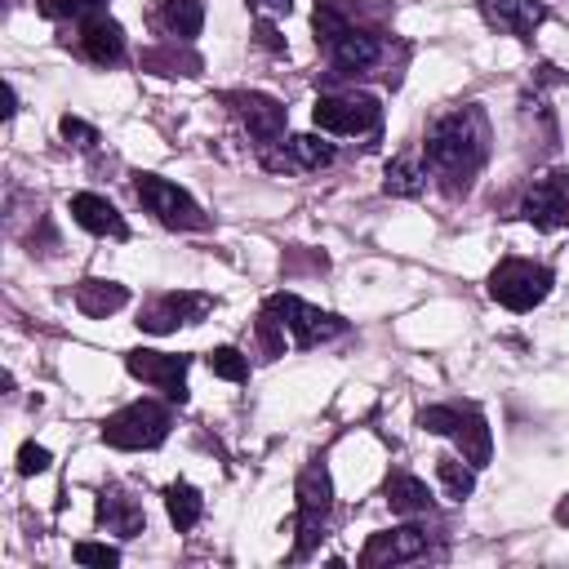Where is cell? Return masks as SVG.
I'll return each instance as SVG.
<instances>
[{
	"label": "cell",
	"mask_w": 569,
	"mask_h": 569,
	"mask_svg": "<svg viewBox=\"0 0 569 569\" xmlns=\"http://www.w3.org/2000/svg\"><path fill=\"white\" fill-rule=\"evenodd\" d=\"M485 142H489V133H485L480 107H458V111L440 116V120L427 129V164H431L436 178H445L449 191H458V187H467L471 173L480 169Z\"/></svg>",
	"instance_id": "6da1fadb"
},
{
	"label": "cell",
	"mask_w": 569,
	"mask_h": 569,
	"mask_svg": "<svg viewBox=\"0 0 569 569\" xmlns=\"http://www.w3.org/2000/svg\"><path fill=\"white\" fill-rule=\"evenodd\" d=\"M262 311L276 320V329H280V333H289V338H293V347H320V342H329V338H338V333L347 329V320H342V316L320 311V307L302 302L298 293H271Z\"/></svg>",
	"instance_id": "7a4b0ae2"
},
{
	"label": "cell",
	"mask_w": 569,
	"mask_h": 569,
	"mask_svg": "<svg viewBox=\"0 0 569 569\" xmlns=\"http://www.w3.org/2000/svg\"><path fill=\"white\" fill-rule=\"evenodd\" d=\"M418 422L427 427V431H436V436H449L458 449H462V458L471 462V467H485L489 462V427H485V413L476 409V405H431V409H422L418 413Z\"/></svg>",
	"instance_id": "3957f363"
},
{
	"label": "cell",
	"mask_w": 569,
	"mask_h": 569,
	"mask_svg": "<svg viewBox=\"0 0 569 569\" xmlns=\"http://www.w3.org/2000/svg\"><path fill=\"white\" fill-rule=\"evenodd\" d=\"M551 293V271L525 258H502L489 271V298L502 302L507 311H533Z\"/></svg>",
	"instance_id": "277c9868"
},
{
	"label": "cell",
	"mask_w": 569,
	"mask_h": 569,
	"mask_svg": "<svg viewBox=\"0 0 569 569\" xmlns=\"http://www.w3.org/2000/svg\"><path fill=\"white\" fill-rule=\"evenodd\" d=\"M169 409L156 405V400H133L124 405L120 413H111L102 422V440L111 449H156L164 436H169Z\"/></svg>",
	"instance_id": "5b68a950"
},
{
	"label": "cell",
	"mask_w": 569,
	"mask_h": 569,
	"mask_svg": "<svg viewBox=\"0 0 569 569\" xmlns=\"http://www.w3.org/2000/svg\"><path fill=\"white\" fill-rule=\"evenodd\" d=\"M133 191H138V200H142L164 227H173V231H200V227H209V218L200 213V204H196L178 182H169V178L138 173Z\"/></svg>",
	"instance_id": "8992f818"
},
{
	"label": "cell",
	"mask_w": 569,
	"mask_h": 569,
	"mask_svg": "<svg viewBox=\"0 0 569 569\" xmlns=\"http://www.w3.org/2000/svg\"><path fill=\"white\" fill-rule=\"evenodd\" d=\"M329 502H333V485H329V471L325 467H307L298 476V547H293V560H307L325 520H329Z\"/></svg>",
	"instance_id": "52a82bcc"
},
{
	"label": "cell",
	"mask_w": 569,
	"mask_h": 569,
	"mask_svg": "<svg viewBox=\"0 0 569 569\" xmlns=\"http://www.w3.org/2000/svg\"><path fill=\"white\" fill-rule=\"evenodd\" d=\"M378 116H382V107L369 93H325L311 107V120L325 133H369V129H378Z\"/></svg>",
	"instance_id": "ba28073f"
},
{
	"label": "cell",
	"mask_w": 569,
	"mask_h": 569,
	"mask_svg": "<svg viewBox=\"0 0 569 569\" xmlns=\"http://www.w3.org/2000/svg\"><path fill=\"white\" fill-rule=\"evenodd\" d=\"M329 160H333V147L316 133H289L262 147V169L271 173H311V169H325Z\"/></svg>",
	"instance_id": "9c48e42d"
},
{
	"label": "cell",
	"mask_w": 569,
	"mask_h": 569,
	"mask_svg": "<svg viewBox=\"0 0 569 569\" xmlns=\"http://www.w3.org/2000/svg\"><path fill=\"white\" fill-rule=\"evenodd\" d=\"M187 365L191 356H169V351H129L124 356V369L151 387H160L169 400H187Z\"/></svg>",
	"instance_id": "30bf717a"
},
{
	"label": "cell",
	"mask_w": 569,
	"mask_h": 569,
	"mask_svg": "<svg viewBox=\"0 0 569 569\" xmlns=\"http://www.w3.org/2000/svg\"><path fill=\"white\" fill-rule=\"evenodd\" d=\"M520 218L551 231V227H565L569 222V173H547L538 178L525 200H520Z\"/></svg>",
	"instance_id": "8fae6325"
},
{
	"label": "cell",
	"mask_w": 569,
	"mask_h": 569,
	"mask_svg": "<svg viewBox=\"0 0 569 569\" xmlns=\"http://www.w3.org/2000/svg\"><path fill=\"white\" fill-rule=\"evenodd\" d=\"M227 102H231V111L244 120V129H249V138H253L258 147H271V142L284 138L289 116H284V107H280L271 93H227Z\"/></svg>",
	"instance_id": "7c38bea8"
},
{
	"label": "cell",
	"mask_w": 569,
	"mask_h": 569,
	"mask_svg": "<svg viewBox=\"0 0 569 569\" xmlns=\"http://www.w3.org/2000/svg\"><path fill=\"white\" fill-rule=\"evenodd\" d=\"M209 307H213V298L178 289V293H160L151 307H142L138 325H142L147 333H173L178 325H191V320H200Z\"/></svg>",
	"instance_id": "4fadbf2b"
},
{
	"label": "cell",
	"mask_w": 569,
	"mask_h": 569,
	"mask_svg": "<svg viewBox=\"0 0 569 569\" xmlns=\"http://www.w3.org/2000/svg\"><path fill=\"white\" fill-rule=\"evenodd\" d=\"M427 551V533L418 525H400V529H382L365 542L360 551V565L365 569H378V565H405V560H418Z\"/></svg>",
	"instance_id": "5bb4252c"
},
{
	"label": "cell",
	"mask_w": 569,
	"mask_h": 569,
	"mask_svg": "<svg viewBox=\"0 0 569 569\" xmlns=\"http://www.w3.org/2000/svg\"><path fill=\"white\" fill-rule=\"evenodd\" d=\"M80 49H84L89 62H98V67H116V62L124 58V31H120V22L107 18V13L84 18V22H80Z\"/></svg>",
	"instance_id": "9a60e30c"
},
{
	"label": "cell",
	"mask_w": 569,
	"mask_h": 569,
	"mask_svg": "<svg viewBox=\"0 0 569 569\" xmlns=\"http://www.w3.org/2000/svg\"><path fill=\"white\" fill-rule=\"evenodd\" d=\"M480 13L489 27L507 36H533V27L547 18V4L542 0H480Z\"/></svg>",
	"instance_id": "2e32d148"
},
{
	"label": "cell",
	"mask_w": 569,
	"mask_h": 569,
	"mask_svg": "<svg viewBox=\"0 0 569 569\" xmlns=\"http://www.w3.org/2000/svg\"><path fill=\"white\" fill-rule=\"evenodd\" d=\"M329 53H333V67L338 71H365V67H373L378 62V53H382V44H378V36L373 31H365V27H342L333 40H329Z\"/></svg>",
	"instance_id": "e0dca14e"
},
{
	"label": "cell",
	"mask_w": 569,
	"mask_h": 569,
	"mask_svg": "<svg viewBox=\"0 0 569 569\" xmlns=\"http://www.w3.org/2000/svg\"><path fill=\"white\" fill-rule=\"evenodd\" d=\"M71 218H76L84 231H93V236H111V240H124V236H129L120 209H116L107 196H93V191L71 196Z\"/></svg>",
	"instance_id": "ac0fdd59"
},
{
	"label": "cell",
	"mask_w": 569,
	"mask_h": 569,
	"mask_svg": "<svg viewBox=\"0 0 569 569\" xmlns=\"http://www.w3.org/2000/svg\"><path fill=\"white\" fill-rule=\"evenodd\" d=\"M124 302H129V289L116 284V280H98V276H89V280L76 284V307H80L84 316H93V320L120 311Z\"/></svg>",
	"instance_id": "d6986e66"
},
{
	"label": "cell",
	"mask_w": 569,
	"mask_h": 569,
	"mask_svg": "<svg viewBox=\"0 0 569 569\" xmlns=\"http://www.w3.org/2000/svg\"><path fill=\"white\" fill-rule=\"evenodd\" d=\"M382 493H387V502H391V511H396V516H418V511H427V507H431L427 485H422L418 476H409V471H391V476H387V485H382Z\"/></svg>",
	"instance_id": "ffe728a7"
},
{
	"label": "cell",
	"mask_w": 569,
	"mask_h": 569,
	"mask_svg": "<svg viewBox=\"0 0 569 569\" xmlns=\"http://www.w3.org/2000/svg\"><path fill=\"white\" fill-rule=\"evenodd\" d=\"M98 520L111 529V533H124V538H133V533H142V525H147V516H142V507L133 502V498H124V493H102L98 498Z\"/></svg>",
	"instance_id": "44dd1931"
},
{
	"label": "cell",
	"mask_w": 569,
	"mask_h": 569,
	"mask_svg": "<svg viewBox=\"0 0 569 569\" xmlns=\"http://www.w3.org/2000/svg\"><path fill=\"white\" fill-rule=\"evenodd\" d=\"M156 18H160V27H164L169 36L191 40V36H200V27H204V0H160Z\"/></svg>",
	"instance_id": "7402d4cb"
},
{
	"label": "cell",
	"mask_w": 569,
	"mask_h": 569,
	"mask_svg": "<svg viewBox=\"0 0 569 569\" xmlns=\"http://www.w3.org/2000/svg\"><path fill=\"white\" fill-rule=\"evenodd\" d=\"M382 191H387V196H405V200H413V196L427 191V169H422L413 156H400V160L387 164V173H382Z\"/></svg>",
	"instance_id": "603a6c76"
},
{
	"label": "cell",
	"mask_w": 569,
	"mask_h": 569,
	"mask_svg": "<svg viewBox=\"0 0 569 569\" xmlns=\"http://www.w3.org/2000/svg\"><path fill=\"white\" fill-rule=\"evenodd\" d=\"M164 511H169V520L178 529H191L200 520V511H204V498H200V489H191V485L178 480V485L164 489Z\"/></svg>",
	"instance_id": "cb8c5ba5"
},
{
	"label": "cell",
	"mask_w": 569,
	"mask_h": 569,
	"mask_svg": "<svg viewBox=\"0 0 569 569\" xmlns=\"http://www.w3.org/2000/svg\"><path fill=\"white\" fill-rule=\"evenodd\" d=\"M436 476H440L445 493H449V498H458V502L476 489V471H471V462H467V458H449V453H445V458H436Z\"/></svg>",
	"instance_id": "d4e9b609"
},
{
	"label": "cell",
	"mask_w": 569,
	"mask_h": 569,
	"mask_svg": "<svg viewBox=\"0 0 569 569\" xmlns=\"http://www.w3.org/2000/svg\"><path fill=\"white\" fill-rule=\"evenodd\" d=\"M204 365H209V373H218V378H227V382H244V378H249V360H244L236 347H213V351L204 356Z\"/></svg>",
	"instance_id": "484cf974"
},
{
	"label": "cell",
	"mask_w": 569,
	"mask_h": 569,
	"mask_svg": "<svg viewBox=\"0 0 569 569\" xmlns=\"http://www.w3.org/2000/svg\"><path fill=\"white\" fill-rule=\"evenodd\" d=\"M49 18H71V22H84L93 13H102V0H44L40 4Z\"/></svg>",
	"instance_id": "4316f807"
},
{
	"label": "cell",
	"mask_w": 569,
	"mask_h": 569,
	"mask_svg": "<svg viewBox=\"0 0 569 569\" xmlns=\"http://www.w3.org/2000/svg\"><path fill=\"white\" fill-rule=\"evenodd\" d=\"M76 565H102V569H111L116 560H120V551L116 547H107V542H76Z\"/></svg>",
	"instance_id": "83f0119b"
},
{
	"label": "cell",
	"mask_w": 569,
	"mask_h": 569,
	"mask_svg": "<svg viewBox=\"0 0 569 569\" xmlns=\"http://www.w3.org/2000/svg\"><path fill=\"white\" fill-rule=\"evenodd\" d=\"M58 129H62V138H67L71 147H80V151H89V147L98 142V129H93V124H84L80 116H62V124H58Z\"/></svg>",
	"instance_id": "f1b7e54d"
},
{
	"label": "cell",
	"mask_w": 569,
	"mask_h": 569,
	"mask_svg": "<svg viewBox=\"0 0 569 569\" xmlns=\"http://www.w3.org/2000/svg\"><path fill=\"white\" fill-rule=\"evenodd\" d=\"M18 471H22V476H40V471H49V449H40V445H22V449H18Z\"/></svg>",
	"instance_id": "f546056e"
},
{
	"label": "cell",
	"mask_w": 569,
	"mask_h": 569,
	"mask_svg": "<svg viewBox=\"0 0 569 569\" xmlns=\"http://www.w3.org/2000/svg\"><path fill=\"white\" fill-rule=\"evenodd\" d=\"M249 4H253L262 18H276V13H289V9H293V0H249Z\"/></svg>",
	"instance_id": "4dcf8cb0"
},
{
	"label": "cell",
	"mask_w": 569,
	"mask_h": 569,
	"mask_svg": "<svg viewBox=\"0 0 569 569\" xmlns=\"http://www.w3.org/2000/svg\"><path fill=\"white\" fill-rule=\"evenodd\" d=\"M258 40H262V44H267V49H280V40H276V27H271V22H267V18H262V22H258Z\"/></svg>",
	"instance_id": "1f68e13d"
},
{
	"label": "cell",
	"mask_w": 569,
	"mask_h": 569,
	"mask_svg": "<svg viewBox=\"0 0 569 569\" xmlns=\"http://www.w3.org/2000/svg\"><path fill=\"white\" fill-rule=\"evenodd\" d=\"M556 520H560V525H569V493L560 498V507H556Z\"/></svg>",
	"instance_id": "d6a6232c"
}]
</instances>
